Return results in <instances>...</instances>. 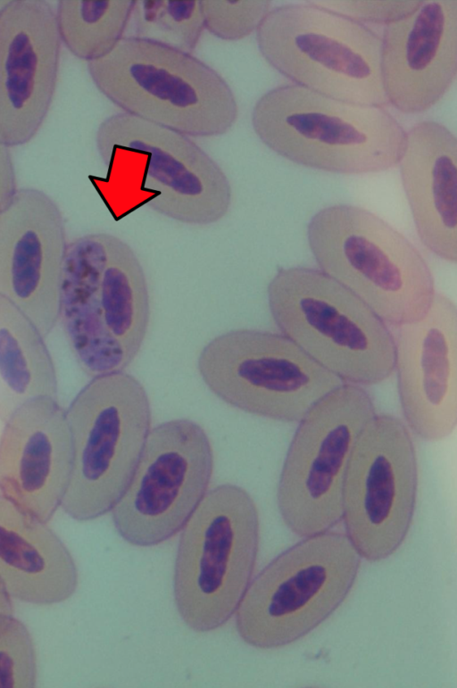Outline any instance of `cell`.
Returning a JSON list of instances; mask_svg holds the SVG:
<instances>
[{"instance_id":"obj_25","label":"cell","mask_w":457,"mask_h":688,"mask_svg":"<svg viewBox=\"0 0 457 688\" xmlns=\"http://www.w3.org/2000/svg\"><path fill=\"white\" fill-rule=\"evenodd\" d=\"M37 658L32 637L12 615H0V687H34Z\"/></svg>"},{"instance_id":"obj_29","label":"cell","mask_w":457,"mask_h":688,"mask_svg":"<svg viewBox=\"0 0 457 688\" xmlns=\"http://www.w3.org/2000/svg\"><path fill=\"white\" fill-rule=\"evenodd\" d=\"M12 611L11 596L0 581V615H12Z\"/></svg>"},{"instance_id":"obj_17","label":"cell","mask_w":457,"mask_h":688,"mask_svg":"<svg viewBox=\"0 0 457 688\" xmlns=\"http://www.w3.org/2000/svg\"><path fill=\"white\" fill-rule=\"evenodd\" d=\"M396 328L395 369L407 425L424 440H443L457 424L456 306L436 293L424 317Z\"/></svg>"},{"instance_id":"obj_19","label":"cell","mask_w":457,"mask_h":688,"mask_svg":"<svg viewBox=\"0 0 457 688\" xmlns=\"http://www.w3.org/2000/svg\"><path fill=\"white\" fill-rule=\"evenodd\" d=\"M71 460L66 413L56 399L33 400L5 422L0 437V492L47 523L62 503Z\"/></svg>"},{"instance_id":"obj_27","label":"cell","mask_w":457,"mask_h":688,"mask_svg":"<svg viewBox=\"0 0 457 688\" xmlns=\"http://www.w3.org/2000/svg\"><path fill=\"white\" fill-rule=\"evenodd\" d=\"M422 1H329L320 3L362 22L387 25L415 11Z\"/></svg>"},{"instance_id":"obj_8","label":"cell","mask_w":457,"mask_h":688,"mask_svg":"<svg viewBox=\"0 0 457 688\" xmlns=\"http://www.w3.org/2000/svg\"><path fill=\"white\" fill-rule=\"evenodd\" d=\"M265 61L295 85L337 100L386 104L381 37L320 3L270 9L256 29Z\"/></svg>"},{"instance_id":"obj_18","label":"cell","mask_w":457,"mask_h":688,"mask_svg":"<svg viewBox=\"0 0 457 688\" xmlns=\"http://www.w3.org/2000/svg\"><path fill=\"white\" fill-rule=\"evenodd\" d=\"M381 75L388 103L420 113L438 103L457 73V1H422L386 25Z\"/></svg>"},{"instance_id":"obj_28","label":"cell","mask_w":457,"mask_h":688,"mask_svg":"<svg viewBox=\"0 0 457 688\" xmlns=\"http://www.w3.org/2000/svg\"><path fill=\"white\" fill-rule=\"evenodd\" d=\"M15 171L10 147L0 142V211L16 191Z\"/></svg>"},{"instance_id":"obj_7","label":"cell","mask_w":457,"mask_h":688,"mask_svg":"<svg viewBox=\"0 0 457 688\" xmlns=\"http://www.w3.org/2000/svg\"><path fill=\"white\" fill-rule=\"evenodd\" d=\"M260 539L256 504L242 487L206 492L181 529L174 566L178 612L195 632L226 624L253 574Z\"/></svg>"},{"instance_id":"obj_3","label":"cell","mask_w":457,"mask_h":688,"mask_svg":"<svg viewBox=\"0 0 457 688\" xmlns=\"http://www.w3.org/2000/svg\"><path fill=\"white\" fill-rule=\"evenodd\" d=\"M96 88L122 112L195 137L226 134L238 105L226 79L191 53L135 36L87 62Z\"/></svg>"},{"instance_id":"obj_4","label":"cell","mask_w":457,"mask_h":688,"mask_svg":"<svg viewBox=\"0 0 457 688\" xmlns=\"http://www.w3.org/2000/svg\"><path fill=\"white\" fill-rule=\"evenodd\" d=\"M98 153L130 203L190 225H210L228 212L230 182L188 136L117 112L96 134Z\"/></svg>"},{"instance_id":"obj_16","label":"cell","mask_w":457,"mask_h":688,"mask_svg":"<svg viewBox=\"0 0 457 688\" xmlns=\"http://www.w3.org/2000/svg\"><path fill=\"white\" fill-rule=\"evenodd\" d=\"M62 40L46 1H8L0 13V142H29L53 102Z\"/></svg>"},{"instance_id":"obj_30","label":"cell","mask_w":457,"mask_h":688,"mask_svg":"<svg viewBox=\"0 0 457 688\" xmlns=\"http://www.w3.org/2000/svg\"><path fill=\"white\" fill-rule=\"evenodd\" d=\"M7 3L8 1H0V13Z\"/></svg>"},{"instance_id":"obj_13","label":"cell","mask_w":457,"mask_h":688,"mask_svg":"<svg viewBox=\"0 0 457 688\" xmlns=\"http://www.w3.org/2000/svg\"><path fill=\"white\" fill-rule=\"evenodd\" d=\"M213 451L204 429L178 419L149 433L132 477L112 508V521L129 543L148 547L179 532L207 492Z\"/></svg>"},{"instance_id":"obj_23","label":"cell","mask_w":457,"mask_h":688,"mask_svg":"<svg viewBox=\"0 0 457 688\" xmlns=\"http://www.w3.org/2000/svg\"><path fill=\"white\" fill-rule=\"evenodd\" d=\"M136 0H62L55 11L62 42L79 59L90 62L124 37Z\"/></svg>"},{"instance_id":"obj_21","label":"cell","mask_w":457,"mask_h":688,"mask_svg":"<svg viewBox=\"0 0 457 688\" xmlns=\"http://www.w3.org/2000/svg\"><path fill=\"white\" fill-rule=\"evenodd\" d=\"M0 581L11 597L37 605L62 602L78 586L76 564L58 535L2 494Z\"/></svg>"},{"instance_id":"obj_20","label":"cell","mask_w":457,"mask_h":688,"mask_svg":"<svg viewBox=\"0 0 457 688\" xmlns=\"http://www.w3.org/2000/svg\"><path fill=\"white\" fill-rule=\"evenodd\" d=\"M418 236L440 259L457 261V140L445 126L425 120L406 132L398 163Z\"/></svg>"},{"instance_id":"obj_26","label":"cell","mask_w":457,"mask_h":688,"mask_svg":"<svg viewBox=\"0 0 457 688\" xmlns=\"http://www.w3.org/2000/svg\"><path fill=\"white\" fill-rule=\"evenodd\" d=\"M204 29L216 37L237 41L253 31L270 12V1L200 0Z\"/></svg>"},{"instance_id":"obj_5","label":"cell","mask_w":457,"mask_h":688,"mask_svg":"<svg viewBox=\"0 0 457 688\" xmlns=\"http://www.w3.org/2000/svg\"><path fill=\"white\" fill-rule=\"evenodd\" d=\"M307 239L320 270L386 324L398 327L428 311L436 292L427 261L373 212L349 204L325 207L311 219Z\"/></svg>"},{"instance_id":"obj_12","label":"cell","mask_w":457,"mask_h":688,"mask_svg":"<svg viewBox=\"0 0 457 688\" xmlns=\"http://www.w3.org/2000/svg\"><path fill=\"white\" fill-rule=\"evenodd\" d=\"M374 415L370 394L358 385L344 383L299 421L277 492L281 518L296 535L329 531L342 519L350 458Z\"/></svg>"},{"instance_id":"obj_6","label":"cell","mask_w":457,"mask_h":688,"mask_svg":"<svg viewBox=\"0 0 457 688\" xmlns=\"http://www.w3.org/2000/svg\"><path fill=\"white\" fill-rule=\"evenodd\" d=\"M282 335L341 380L376 385L395 370V338L360 298L319 269L281 268L267 288Z\"/></svg>"},{"instance_id":"obj_9","label":"cell","mask_w":457,"mask_h":688,"mask_svg":"<svg viewBox=\"0 0 457 688\" xmlns=\"http://www.w3.org/2000/svg\"><path fill=\"white\" fill-rule=\"evenodd\" d=\"M72 460L61 506L79 521L115 506L135 471L151 427L142 384L120 371L94 377L66 413Z\"/></svg>"},{"instance_id":"obj_11","label":"cell","mask_w":457,"mask_h":688,"mask_svg":"<svg viewBox=\"0 0 457 688\" xmlns=\"http://www.w3.org/2000/svg\"><path fill=\"white\" fill-rule=\"evenodd\" d=\"M197 368L218 398L247 413L299 422L344 384L282 334L237 328L202 349Z\"/></svg>"},{"instance_id":"obj_22","label":"cell","mask_w":457,"mask_h":688,"mask_svg":"<svg viewBox=\"0 0 457 688\" xmlns=\"http://www.w3.org/2000/svg\"><path fill=\"white\" fill-rule=\"evenodd\" d=\"M57 397L55 368L33 323L0 296V419L6 422L24 404Z\"/></svg>"},{"instance_id":"obj_14","label":"cell","mask_w":457,"mask_h":688,"mask_svg":"<svg viewBox=\"0 0 457 688\" xmlns=\"http://www.w3.org/2000/svg\"><path fill=\"white\" fill-rule=\"evenodd\" d=\"M417 488L408 427L395 416L375 414L354 445L343 489L345 535L361 558L382 560L401 546L411 525Z\"/></svg>"},{"instance_id":"obj_1","label":"cell","mask_w":457,"mask_h":688,"mask_svg":"<svg viewBox=\"0 0 457 688\" xmlns=\"http://www.w3.org/2000/svg\"><path fill=\"white\" fill-rule=\"evenodd\" d=\"M149 299L143 267L125 241L93 233L67 244L59 319L87 375L120 372L134 361L148 329Z\"/></svg>"},{"instance_id":"obj_10","label":"cell","mask_w":457,"mask_h":688,"mask_svg":"<svg viewBox=\"0 0 457 688\" xmlns=\"http://www.w3.org/2000/svg\"><path fill=\"white\" fill-rule=\"evenodd\" d=\"M360 565L361 556L345 534L303 537L251 580L236 610L239 636L260 649L303 638L342 604Z\"/></svg>"},{"instance_id":"obj_2","label":"cell","mask_w":457,"mask_h":688,"mask_svg":"<svg viewBox=\"0 0 457 688\" xmlns=\"http://www.w3.org/2000/svg\"><path fill=\"white\" fill-rule=\"evenodd\" d=\"M251 120L260 140L277 154L332 173L390 170L405 146V130L383 106L337 100L295 84L263 94Z\"/></svg>"},{"instance_id":"obj_15","label":"cell","mask_w":457,"mask_h":688,"mask_svg":"<svg viewBox=\"0 0 457 688\" xmlns=\"http://www.w3.org/2000/svg\"><path fill=\"white\" fill-rule=\"evenodd\" d=\"M66 248L56 203L41 190L17 189L0 211V296L43 337L59 320Z\"/></svg>"},{"instance_id":"obj_24","label":"cell","mask_w":457,"mask_h":688,"mask_svg":"<svg viewBox=\"0 0 457 688\" xmlns=\"http://www.w3.org/2000/svg\"><path fill=\"white\" fill-rule=\"evenodd\" d=\"M130 21L133 36L191 54L204 30L199 1H136Z\"/></svg>"}]
</instances>
